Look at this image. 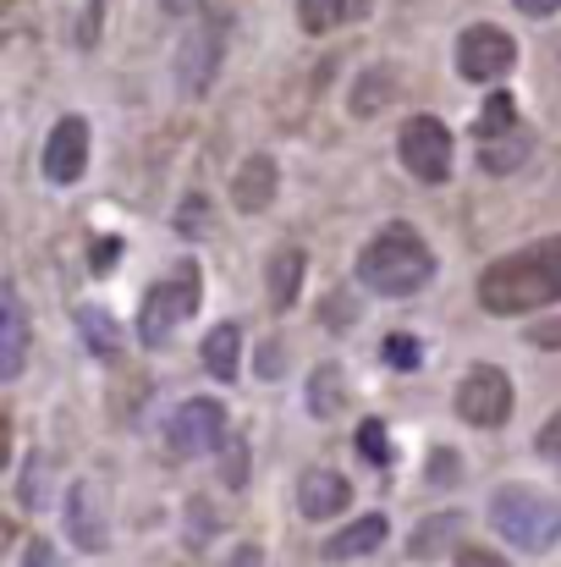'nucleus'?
Listing matches in <instances>:
<instances>
[{
	"mask_svg": "<svg viewBox=\"0 0 561 567\" xmlns=\"http://www.w3.org/2000/svg\"><path fill=\"white\" fill-rule=\"evenodd\" d=\"M561 298V237H546L512 259H496L479 276V303L490 315H529Z\"/></svg>",
	"mask_w": 561,
	"mask_h": 567,
	"instance_id": "1",
	"label": "nucleus"
},
{
	"mask_svg": "<svg viewBox=\"0 0 561 567\" xmlns=\"http://www.w3.org/2000/svg\"><path fill=\"white\" fill-rule=\"evenodd\" d=\"M435 276V254L413 226H385L370 248L359 254V281L380 292V298H413L418 287H429Z\"/></svg>",
	"mask_w": 561,
	"mask_h": 567,
	"instance_id": "2",
	"label": "nucleus"
},
{
	"mask_svg": "<svg viewBox=\"0 0 561 567\" xmlns=\"http://www.w3.org/2000/svg\"><path fill=\"white\" fill-rule=\"evenodd\" d=\"M490 518H496V529H501L512 546H523V551H551L561 540V502L540 496V491H523V485H507V491L496 496Z\"/></svg>",
	"mask_w": 561,
	"mask_h": 567,
	"instance_id": "3",
	"label": "nucleus"
},
{
	"mask_svg": "<svg viewBox=\"0 0 561 567\" xmlns=\"http://www.w3.org/2000/svg\"><path fill=\"white\" fill-rule=\"evenodd\" d=\"M198 292H204L198 265H177V276H172V281L149 287V298H144V309H138V337H144L149 348H166V342H172V331H177L183 320H193Z\"/></svg>",
	"mask_w": 561,
	"mask_h": 567,
	"instance_id": "4",
	"label": "nucleus"
},
{
	"mask_svg": "<svg viewBox=\"0 0 561 567\" xmlns=\"http://www.w3.org/2000/svg\"><path fill=\"white\" fill-rule=\"evenodd\" d=\"M512 61H518V44H512L507 28L479 22V28H468V33L457 39V72L474 78V83H496V78H507Z\"/></svg>",
	"mask_w": 561,
	"mask_h": 567,
	"instance_id": "5",
	"label": "nucleus"
},
{
	"mask_svg": "<svg viewBox=\"0 0 561 567\" xmlns=\"http://www.w3.org/2000/svg\"><path fill=\"white\" fill-rule=\"evenodd\" d=\"M402 166L418 177V183H440L451 172V133L435 122V116H413L402 127Z\"/></svg>",
	"mask_w": 561,
	"mask_h": 567,
	"instance_id": "6",
	"label": "nucleus"
},
{
	"mask_svg": "<svg viewBox=\"0 0 561 567\" xmlns=\"http://www.w3.org/2000/svg\"><path fill=\"white\" fill-rule=\"evenodd\" d=\"M220 435H226V408L209 402V396L183 402L177 419L166 424V446H172V457H198V452L220 446Z\"/></svg>",
	"mask_w": 561,
	"mask_h": 567,
	"instance_id": "7",
	"label": "nucleus"
},
{
	"mask_svg": "<svg viewBox=\"0 0 561 567\" xmlns=\"http://www.w3.org/2000/svg\"><path fill=\"white\" fill-rule=\"evenodd\" d=\"M457 413L468 419V424H479V430H496V424H507L512 419V380L501 375V370H474V375L457 385Z\"/></svg>",
	"mask_w": 561,
	"mask_h": 567,
	"instance_id": "8",
	"label": "nucleus"
},
{
	"mask_svg": "<svg viewBox=\"0 0 561 567\" xmlns=\"http://www.w3.org/2000/svg\"><path fill=\"white\" fill-rule=\"evenodd\" d=\"M220 44H226V22H215V17H204L183 39L177 83H183L187 94H204V89H209V78H215V66H220Z\"/></svg>",
	"mask_w": 561,
	"mask_h": 567,
	"instance_id": "9",
	"label": "nucleus"
},
{
	"mask_svg": "<svg viewBox=\"0 0 561 567\" xmlns=\"http://www.w3.org/2000/svg\"><path fill=\"white\" fill-rule=\"evenodd\" d=\"M83 172H89V122L83 116H61L55 133H50V144H44V177L55 188H66Z\"/></svg>",
	"mask_w": 561,
	"mask_h": 567,
	"instance_id": "10",
	"label": "nucleus"
},
{
	"mask_svg": "<svg viewBox=\"0 0 561 567\" xmlns=\"http://www.w3.org/2000/svg\"><path fill=\"white\" fill-rule=\"evenodd\" d=\"M66 529H72V540H77L83 551H105V546H111V524H105L100 491H94L89 480L72 485V496H66Z\"/></svg>",
	"mask_w": 561,
	"mask_h": 567,
	"instance_id": "11",
	"label": "nucleus"
},
{
	"mask_svg": "<svg viewBox=\"0 0 561 567\" xmlns=\"http://www.w3.org/2000/svg\"><path fill=\"white\" fill-rule=\"evenodd\" d=\"M28 364V315H22V298L17 287L0 292V380H17Z\"/></svg>",
	"mask_w": 561,
	"mask_h": 567,
	"instance_id": "12",
	"label": "nucleus"
},
{
	"mask_svg": "<svg viewBox=\"0 0 561 567\" xmlns=\"http://www.w3.org/2000/svg\"><path fill=\"white\" fill-rule=\"evenodd\" d=\"M347 502H353V491H347V480H342L336 468H309V474L298 480V507H303V518H336Z\"/></svg>",
	"mask_w": 561,
	"mask_h": 567,
	"instance_id": "13",
	"label": "nucleus"
},
{
	"mask_svg": "<svg viewBox=\"0 0 561 567\" xmlns=\"http://www.w3.org/2000/svg\"><path fill=\"white\" fill-rule=\"evenodd\" d=\"M276 183H281L276 161H270V155H248L242 172L231 177V204H237L242 215H259V209L276 198Z\"/></svg>",
	"mask_w": 561,
	"mask_h": 567,
	"instance_id": "14",
	"label": "nucleus"
},
{
	"mask_svg": "<svg viewBox=\"0 0 561 567\" xmlns=\"http://www.w3.org/2000/svg\"><path fill=\"white\" fill-rule=\"evenodd\" d=\"M529 150H534V133L518 122L512 133H501V138L479 144V166H485V172H496V177H507V172H518V166L529 161Z\"/></svg>",
	"mask_w": 561,
	"mask_h": 567,
	"instance_id": "15",
	"label": "nucleus"
},
{
	"mask_svg": "<svg viewBox=\"0 0 561 567\" xmlns=\"http://www.w3.org/2000/svg\"><path fill=\"white\" fill-rule=\"evenodd\" d=\"M380 540H385V518H380V513H370V518H359L353 529L331 535V540H325V557H331V563H347V557H370Z\"/></svg>",
	"mask_w": 561,
	"mask_h": 567,
	"instance_id": "16",
	"label": "nucleus"
},
{
	"mask_svg": "<svg viewBox=\"0 0 561 567\" xmlns=\"http://www.w3.org/2000/svg\"><path fill=\"white\" fill-rule=\"evenodd\" d=\"M303 270H309V259H303L298 248H281V254L270 259V298H276V309H292V298H298V287H303Z\"/></svg>",
	"mask_w": 561,
	"mask_h": 567,
	"instance_id": "17",
	"label": "nucleus"
},
{
	"mask_svg": "<svg viewBox=\"0 0 561 567\" xmlns=\"http://www.w3.org/2000/svg\"><path fill=\"white\" fill-rule=\"evenodd\" d=\"M237 348H242L237 326H215V331L204 337V370L215 380H231L237 375Z\"/></svg>",
	"mask_w": 561,
	"mask_h": 567,
	"instance_id": "18",
	"label": "nucleus"
},
{
	"mask_svg": "<svg viewBox=\"0 0 561 567\" xmlns=\"http://www.w3.org/2000/svg\"><path fill=\"white\" fill-rule=\"evenodd\" d=\"M512 127H518V100H512V94H490L485 111L474 116V138H479V144H490V138L512 133Z\"/></svg>",
	"mask_w": 561,
	"mask_h": 567,
	"instance_id": "19",
	"label": "nucleus"
},
{
	"mask_svg": "<svg viewBox=\"0 0 561 567\" xmlns=\"http://www.w3.org/2000/svg\"><path fill=\"white\" fill-rule=\"evenodd\" d=\"M309 413L314 419H336L342 413V370L336 364H320L309 375Z\"/></svg>",
	"mask_w": 561,
	"mask_h": 567,
	"instance_id": "20",
	"label": "nucleus"
},
{
	"mask_svg": "<svg viewBox=\"0 0 561 567\" xmlns=\"http://www.w3.org/2000/svg\"><path fill=\"white\" fill-rule=\"evenodd\" d=\"M77 331H83V342L100 353V359H116L122 353V337H116V320L105 315V309H83L77 315Z\"/></svg>",
	"mask_w": 561,
	"mask_h": 567,
	"instance_id": "21",
	"label": "nucleus"
},
{
	"mask_svg": "<svg viewBox=\"0 0 561 567\" xmlns=\"http://www.w3.org/2000/svg\"><path fill=\"white\" fill-rule=\"evenodd\" d=\"M391 94H396V78H391V72H370V78H359V89H353V116H374Z\"/></svg>",
	"mask_w": 561,
	"mask_h": 567,
	"instance_id": "22",
	"label": "nucleus"
},
{
	"mask_svg": "<svg viewBox=\"0 0 561 567\" xmlns=\"http://www.w3.org/2000/svg\"><path fill=\"white\" fill-rule=\"evenodd\" d=\"M457 529H463V518H457V513L429 518V524H418V535L407 540V551H413V557H435V551L446 546V535H457Z\"/></svg>",
	"mask_w": 561,
	"mask_h": 567,
	"instance_id": "23",
	"label": "nucleus"
},
{
	"mask_svg": "<svg viewBox=\"0 0 561 567\" xmlns=\"http://www.w3.org/2000/svg\"><path fill=\"white\" fill-rule=\"evenodd\" d=\"M342 17H347V0H298L303 33H325V28H336Z\"/></svg>",
	"mask_w": 561,
	"mask_h": 567,
	"instance_id": "24",
	"label": "nucleus"
},
{
	"mask_svg": "<svg viewBox=\"0 0 561 567\" xmlns=\"http://www.w3.org/2000/svg\"><path fill=\"white\" fill-rule=\"evenodd\" d=\"M385 364H391V370H418V364H424V348H418L413 337L391 331V337H385Z\"/></svg>",
	"mask_w": 561,
	"mask_h": 567,
	"instance_id": "25",
	"label": "nucleus"
},
{
	"mask_svg": "<svg viewBox=\"0 0 561 567\" xmlns=\"http://www.w3.org/2000/svg\"><path fill=\"white\" fill-rule=\"evenodd\" d=\"M177 231H183V237H204V231H209V204H204L198 193L177 209Z\"/></svg>",
	"mask_w": 561,
	"mask_h": 567,
	"instance_id": "26",
	"label": "nucleus"
},
{
	"mask_svg": "<svg viewBox=\"0 0 561 567\" xmlns=\"http://www.w3.org/2000/svg\"><path fill=\"white\" fill-rule=\"evenodd\" d=\"M359 446H364L370 463H391V452H385V424H380V419H364V424H359Z\"/></svg>",
	"mask_w": 561,
	"mask_h": 567,
	"instance_id": "27",
	"label": "nucleus"
},
{
	"mask_svg": "<svg viewBox=\"0 0 561 567\" xmlns=\"http://www.w3.org/2000/svg\"><path fill=\"white\" fill-rule=\"evenodd\" d=\"M39 480H50L44 452H39V457H28V474H22V491H17V496H22V507H39V502H44V496H39Z\"/></svg>",
	"mask_w": 561,
	"mask_h": 567,
	"instance_id": "28",
	"label": "nucleus"
},
{
	"mask_svg": "<svg viewBox=\"0 0 561 567\" xmlns=\"http://www.w3.org/2000/svg\"><path fill=\"white\" fill-rule=\"evenodd\" d=\"M242 480H248V441H226V485L242 491Z\"/></svg>",
	"mask_w": 561,
	"mask_h": 567,
	"instance_id": "29",
	"label": "nucleus"
},
{
	"mask_svg": "<svg viewBox=\"0 0 561 567\" xmlns=\"http://www.w3.org/2000/svg\"><path fill=\"white\" fill-rule=\"evenodd\" d=\"M22 567H66V563L55 557V546H50V540H33V546H28V557H22Z\"/></svg>",
	"mask_w": 561,
	"mask_h": 567,
	"instance_id": "30",
	"label": "nucleus"
},
{
	"mask_svg": "<svg viewBox=\"0 0 561 567\" xmlns=\"http://www.w3.org/2000/svg\"><path fill=\"white\" fill-rule=\"evenodd\" d=\"M457 567H507L496 551H485V546H463L457 551Z\"/></svg>",
	"mask_w": 561,
	"mask_h": 567,
	"instance_id": "31",
	"label": "nucleus"
},
{
	"mask_svg": "<svg viewBox=\"0 0 561 567\" xmlns=\"http://www.w3.org/2000/svg\"><path fill=\"white\" fill-rule=\"evenodd\" d=\"M529 342H534V348H561V320H540V326L529 331Z\"/></svg>",
	"mask_w": 561,
	"mask_h": 567,
	"instance_id": "32",
	"label": "nucleus"
},
{
	"mask_svg": "<svg viewBox=\"0 0 561 567\" xmlns=\"http://www.w3.org/2000/svg\"><path fill=\"white\" fill-rule=\"evenodd\" d=\"M540 452H546V457H557V463H561V413L551 419V424H546V430H540Z\"/></svg>",
	"mask_w": 561,
	"mask_h": 567,
	"instance_id": "33",
	"label": "nucleus"
},
{
	"mask_svg": "<svg viewBox=\"0 0 561 567\" xmlns=\"http://www.w3.org/2000/svg\"><path fill=\"white\" fill-rule=\"evenodd\" d=\"M347 320H353V315H347V298H331V303H325V326H331V331H347Z\"/></svg>",
	"mask_w": 561,
	"mask_h": 567,
	"instance_id": "34",
	"label": "nucleus"
},
{
	"mask_svg": "<svg viewBox=\"0 0 561 567\" xmlns=\"http://www.w3.org/2000/svg\"><path fill=\"white\" fill-rule=\"evenodd\" d=\"M451 474H457V463H451V452L440 446V452L429 457V480H451Z\"/></svg>",
	"mask_w": 561,
	"mask_h": 567,
	"instance_id": "35",
	"label": "nucleus"
},
{
	"mask_svg": "<svg viewBox=\"0 0 561 567\" xmlns=\"http://www.w3.org/2000/svg\"><path fill=\"white\" fill-rule=\"evenodd\" d=\"M276 359H281V348H276V342H270V348H259V375L264 380L281 375V364H276Z\"/></svg>",
	"mask_w": 561,
	"mask_h": 567,
	"instance_id": "36",
	"label": "nucleus"
},
{
	"mask_svg": "<svg viewBox=\"0 0 561 567\" xmlns=\"http://www.w3.org/2000/svg\"><path fill=\"white\" fill-rule=\"evenodd\" d=\"M518 11H523V17H557L561 0H518Z\"/></svg>",
	"mask_w": 561,
	"mask_h": 567,
	"instance_id": "37",
	"label": "nucleus"
},
{
	"mask_svg": "<svg viewBox=\"0 0 561 567\" xmlns=\"http://www.w3.org/2000/svg\"><path fill=\"white\" fill-rule=\"evenodd\" d=\"M226 567H264V557H259V546H242V551H231Z\"/></svg>",
	"mask_w": 561,
	"mask_h": 567,
	"instance_id": "38",
	"label": "nucleus"
},
{
	"mask_svg": "<svg viewBox=\"0 0 561 567\" xmlns=\"http://www.w3.org/2000/svg\"><path fill=\"white\" fill-rule=\"evenodd\" d=\"M160 6H166L172 17H193V11H198V0H160Z\"/></svg>",
	"mask_w": 561,
	"mask_h": 567,
	"instance_id": "39",
	"label": "nucleus"
},
{
	"mask_svg": "<svg viewBox=\"0 0 561 567\" xmlns=\"http://www.w3.org/2000/svg\"><path fill=\"white\" fill-rule=\"evenodd\" d=\"M111 259H116V243H100V248H94V265H100V270H105V265H111Z\"/></svg>",
	"mask_w": 561,
	"mask_h": 567,
	"instance_id": "40",
	"label": "nucleus"
}]
</instances>
